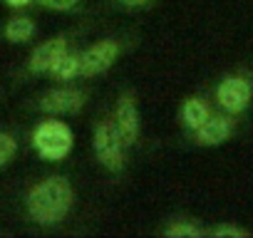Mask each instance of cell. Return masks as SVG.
<instances>
[{
    "label": "cell",
    "instance_id": "obj_1",
    "mask_svg": "<svg viewBox=\"0 0 253 238\" xmlns=\"http://www.w3.org/2000/svg\"><path fill=\"white\" fill-rule=\"evenodd\" d=\"M70 206H72V186L62 176H52V179L38 184L28 196V211L42 226L62 221L67 216Z\"/></svg>",
    "mask_w": 253,
    "mask_h": 238
},
{
    "label": "cell",
    "instance_id": "obj_2",
    "mask_svg": "<svg viewBox=\"0 0 253 238\" xmlns=\"http://www.w3.org/2000/svg\"><path fill=\"white\" fill-rule=\"evenodd\" d=\"M33 144L38 149V154L47 161H60L70 154L72 149V132L67 124L57 122V119H47L42 122L35 134H33Z\"/></svg>",
    "mask_w": 253,
    "mask_h": 238
},
{
    "label": "cell",
    "instance_id": "obj_3",
    "mask_svg": "<svg viewBox=\"0 0 253 238\" xmlns=\"http://www.w3.org/2000/svg\"><path fill=\"white\" fill-rule=\"evenodd\" d=\"M92 147H94L97 159L109 171H119L124 166V147H126V142H124V137H122V132L117 129L114 122H102L94 129Z\"/></svg>",
    "mask_w": 253,
    "mask_h": 238
},
{
    "label": "cell",
    "instance_id": "obj_4",
    "mask_svg": "<svg viewBox=\"0 0 253 238\" xmlns=\"http://www.w3.org/2000/svg\"><path fill=\"white\" fill-rule=\"evenodd\" d=\"M251 97H253V89L246 77H226L216 89V99L221 109H226L228 114L243 112L251 104Z\"/></svg>",
    "mask_w": 253,
    "mask_h": 238
},
{
    "label": "cell",
    "instance_id": "obj_5",
    "mask_svg": "<svg viewBox=\"0 0 253 238\" xmlns=\"http://www.w3.org/2000/svg\"><path fill=\"white\" fill-rule=\"evenodd\" d=\"M119 55V45L114 40H102L97 45H92L89 50H84L80 55L82 60V75L84 77H92V75H102L112 67V62L117 60Z\"/></svg>",
    "mask_w": 253,
    "mask_h": 238
},
{
    "label": "cell",
    "instance_id": "obj_6",
    "mask_svg": "<svg viewBox=\"0 0 253 238\" xmlns=\"http://www.w3.org/2000/svg\"><path fill=\"white\" fill-rule=\"evenodd\" d=\"M117 129L122 132L126 144H134L139 137V109L132 94H122L117 102Z\"/></svg>",
    "mask_w": 253,
    "mask_h": 238
},
{
    "label": "cell",
    "instance_id": "obj_7",
    "mask_svg": "<svg viewBox=\"0 0 253 238\" xmlns=\"http://www.w3.org/2000/svg\"><path fill=\"white\" fill-rule=\"evenodd\" d=\"M82 102H84L82 92L70 89V87H60V89H50L42 97L40 107L50 114H75L82 107Z\"/></svg>",
    "mask_w": 253,
    "mask_h": 238
},
{
    "label": "cell",
    "instance_id": "obj_8",
    "mask_svg": "<svg viewBox=\"0 0 253 238\" xmlns=\"http://www.w3.org/2000/svg\"><path fill=\"white\" fill-rule=\"evenodd\" d=\"M67 52V42L65 38H55V40H47L42 42L33 57H30V70L33 72H52V67L60 62V57Z\"/></svg>",
    "mask_w": 253,
    "mask_h": 238
},
{
    "label": "cell",
    "instance_id": "obj_9",
    "mask_svg": "<svg viewBox=\"0 0 253 238\" xmlns=\"http://www.w3.org/2000/svg\"><path fill=\"white\" fill-rule=\"evenodd\" d=\"M233 132V124L228 117H209L206 122L196 129V142L201 147H216L223 144Z\"/></svg>",
    "mask_w": 253,
    "mask_h": 238
},
{
    "label": "cell",
    "instance_id": "obj_10",
    "mask_svg": "<svg viewBox=\"0 0 253 238\" xmlns=\"http://www.w3.org/2000/svg\"><path fill=\"white\" fill-rule=\"evenodd\" d=\"M209 117H211L209 104H206L204 99H199V97L186 99V102H184V107H181V119H184V124H186L189 129H194V132L206 122Z\"/></svg>",
    "mask_w": 253,
    "mask_h": 238
},
{
    "label": "cell",
    "instance_id": "obj_11",
    "mask_svg": "<svg viewBox=\"0 0 253 238\" xmlns=\"http://www.w3.org/2000/svg\"><path fill=\"white\" fill-rule=\"evenodd\" d=\"M52 75H55L57 79H72V77L82 75V60H80V55L65 52V55L60 57V62L52 67Z\"/></svg>",
    "mask_w": 253,
    "mask_h": 238
},
{
    "label": "cell",
    "instance_id": "obj_12",
    "mask_svg": "<svg viewBox=\"0 0 253 238\" xmlns=\"http://www.w3.org/2000/svg\"><path fill=\"white\" fill-rule=\"evenodd\" d=\"M5 35H8V40H13V42H25V40H30V38L35 35V25H33L28 18H15V20L8 23Z\"/></svg>",
    "mask_w": 253,
    "mask_h": 238
},
{
    "label": "cell",
    "instance_id": "obj_13",
    "mask_svg": "<svg viewBox=\"0 0 253 238\" xmlns=\"http://www.w3.org/2000/svg\"><path fill=\"white\" fill-rule=\"evenodd\" d=\"M164 236H169V238H196V236H204V231H201V228H196L194 223L176 221L174 226H169V228H167V233H164Z\"/></svg>",
    "mask_w": 253,
    "mask_h": 238
},
{
    "label": "cell",
    "instance_id": "obj_14",
    "mask_svg": "<svg viewBox=\"0 0 253 238\" xmlns=\"http://www.w3.org/2000/svg\"><path fill=\"white\" fill-rule=\"evenodd\" d=\"M13 154H15V142L8 134H0V166H3Z\"/></svg>",
    "mask_w": 253,
    "mask_h": 238
},
{
    "label": "cell",
    "instance_id": "obj_15",
    "mask_svg": "<svg viewBox=\"0 0 253 238\" xmlns=\"http://www.w3.org/2000/svg\"><path fill=\"white\" fill-rule=\"evenodd\" d=\"M211 236L213 238H221V236H248V231H243V228H238V226H216L213 231H211Z\"/></svg>",
    "mask_w": 253,
    "mask_h": 238
},
{
    "label": "cell",
    "instance_id": "obj_16",
    "mask_svg": "<svg viewBox=\"0 0 253 238\" xmlns=\"http://www.w3.org/2000/svg\"><path fill=\"white\" fill-rule=\"evenodd\" d=\"M40 3L52 8V10H72L77 5V0H40Z\"/></svg>",
    "mask_w": 253,
    "mask_h": 238
},
{
    "label": "cell",
    "instance_id": "obj_17",
    "mask_svg": "<svg viewBox=\"0 0 253 238\" xmlns=\"http://www.w3.org/2000/svg\"><path fill=\"white\" fill-rule=\"evenodd\" d=\"M122 5H129V8H134V5H147L149 0H119Z\"/></svg>",
    "mask_w": 253,
    "mask_h": 238
},
{
    "label": "cell",
    "instance_id": "obj_18",
    "mask_svg": "<svg viewBox=\"0 0 253 238\" xmlns=\"http://www.w3.org/2000/svg\"><path fill=\"white\" fill-rule=\"evenodd\" d=\"M8 3H10V5H15V8H23V5H28V3H30V0H8Z\"/></svg>",
    "mask_w": 253,
    "mask_h": 238
}]
</instances>
